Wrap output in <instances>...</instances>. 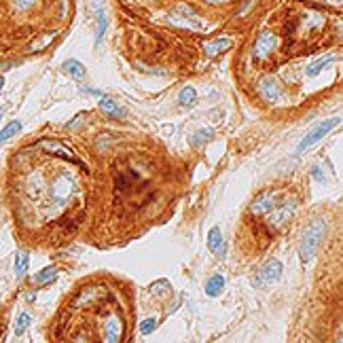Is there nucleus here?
<instances>
[{
    "mask_svg": "<svg viewBox=\"0 0 343 343\" xmlns=\"http://www.w3.org/2000/svg\"><path fill=\"white\" fill-rule=\"evenodd\" d=\"M332 64H335V57H332V55H324V57L316 59V62H311V64L305 68V74H307L309 78H314V76H318V74L322 72V70L330 68Z\"/></svg>",
    "mask_w": 343,
    "mask_h": 343,
    "instance_id": "9d476101",
    "label": "nucleus"
},
{
    "mask_svg": "<svg viewBox=\"0 0 343 343\" xmlns=\"http://www.w3.org/2000/svg\"><path fill=\"white\" fill-rule=\"evenodd\" d=\"M282 278V263L280 261H269L267 265L261 267V271L256 274V282L259 284H274Z\"/></svg>",
    "mask_w": 343,
    "mask_h": 343,
    "instance_id": "0eeeda50",
    "label": "nucleus"
},
{
    "mask_svg": "<svg viewBox=\"0 0 343 343\" xmlns=\"http://www.w3.org/2000/svg\"><path fill=\"white\" fill-rule=\"evenodd\" d=\"M212 138H214V129H199V132L191 138V144L193 146H204L206 142H210Z\"/></svg>",
    "mask_w": 343,
    "mask_h": 343,
    "instance_id": "6ab92c4d",
    "label": "nucleus"
},
{
    "mask_svg": "<svg viewBox=\"0 0 343 343\" xmlns=\"http://www.w3.org/2000/svg\"><path fill=\"white\" fill-rule=\"evenodd\" d=\"M100 106H102V110H104V113L106 115H110V117H117V119H125V110H121L115 102H113V100H110V98H102V104H100Z\"/></svg>",
    "mask_w": 343,
    "mask_h": 343,
    "instance_id": "dca6fc26",
    "label": "nucleus"
},
{
    "mask_svg": "<svg viewBox=\"0 0 343 343\" xmlns=\"http://www.w3.org/2000/svg\"><path fill=\"white\" fill-rule=\"evenodd\" d=\"M0 119H3V110H0Z\"/></svg>",
    "mask_w": 343,
    "mask_h": 343,
    "instance_id": "b1692460",
    "label": "nucleus"
},
{
    "mask_svg": "<svg viewBox=\"0 0 343 343\" xmlns=\"http://www.w3.org/2000/svg\"><path fill=\"white\" fill-rule=\"evenodd\" d=\"M28 326H30V314H22V316L17 318V324H15V335H24Z\"/></svg>",
    "mask_w": 343,
    "mask_h": 343,
    "instance_id": "412c9836",
    "label": "nucleus"
},
{
    "mask_svg": "<svg viewBox=\"0 0 343 343\" xmlns=\"http://www.w3.org/2000/svg\"><path fill=\"white\" fill-rule=\"evenodd\" d=\"M339 123H341V119H339V117H335V119H326L324 123H320L316 129H311V132H309V134H307V136H305V138L299 142L297 155H303L307 148H311L314 144H318L320 140H322V138H326V136H328V134H330L332 129H335Z\"/></svg>",
    "mask_w": 343,
    "mask_h": 343,
    "instance_id": "20e7f679",
    "label": "nucleus"
},
{
    "mask_svg": "<svg viewBox=\"0 0 343 343\" xmlns=\"http://www.w3.org/2000/svg\"><path fill=\"white\" fill-rule=\"evenodd\" d=\"M28 263H30V254H28V252L26 250L24 252H17V261H15V276L17 278H22L26 274Z\"/></svg>",
    "mask_w": 343,
    "mask_h": 343,
    "instance_id": "aec40b11",
    "label": "nucleus"
},
{
    "mask_svg": "<svg viewBox=\"0 0 343 343\" xmlns=\"http://www.w3.org/2000/svg\"><path fill=\"white\" fill-rule=\"evenodd\" d=\"M70 7L72 0H0V51L17 45L47 47Z\"/></svg>",
    "mask_w": 343,
    "mask_h": 343,
    "instance_id": "f257e3e1",
    "label": "nucleus"
},
{
    "mask_svg": "<svg viewBox=\"0 0 343 343\" xmlns=\"http://www.w3.org/2000/svg\"><path fill=\"white\" fill-rule=\"evenodd\" d=\"M280 47V36L274 32L271 28H265L261 30L254 45H252V62L254 64H265L269 62L271 57H274V53L278 51Z\"/></svg>",
    "mask_w": 343,
    "mask_h": 343,
    "instance_id": "f03ea898",
    "label": "nucleus"
},
{
    "mask_svg": "<svg viewBox=\"0 0 343 343\" xmlns=\"http://www.w3.org/2000/svg\"><path fill=\"white\" fill-rule=\"evenodd\" d=\"M96 17H98V30H96V45H100V43H102V38H104V32H106V28H108V19H106V13H104V9H102V7H98V13H96Z\"/></svg>",
    "mask_w": 343,
    "mask_h": 343,
    "instance_id": "f8f14e48",
    "label": "nucleus"
},
{
    "mask_svg": "<svg viewBox=\"0 0 343 343\" xmlns=\"http://www.w3.org/2000/svg\"><path fill=\"white\" fill-rule=\"evenodd\" d=\"M64 72H68L72 78H83L85 76V66L76 62V59H68V62H64Z\"/></svg>",
    "mask_w": 343,
    "mask_h": 343,
    "instance_id": "ddd939ff",
    "label": "nucleus"
},
{
    "mask_svg": "<svg viewBox=\"0 0 343 343\" xmlns=\"http://www.w3.org/2000/svg\"><path fill=\"white\" fill-rule=\"evenodd\" d=\"M324 229H326L324 220H316V223H311L307 227V231L303 233V239H301V246H299V256L305 265L311 263V259L316 256V250L320 246L322 235H324Z\"/></svg>",
    "mask_w": 343,
    "mask_h": 343,
    "instance_id": "7ed1b4c3",
    "label": "nucleus"
},
{
    "mask_svg": "<svg viewBox=\"0 0 343 343\" xmlns=\"http://www.w3.org/2000/svg\"><path fill=\"white\" fill-rule=\"evenodd\" d=\"M259 92H261V96H263L267 102H276V100L280 98V87H278V83L274 78H265V80H261V85H259Z\"/></svg>",
    "mask_w": 343,
    "mask_h": 343,
    "instance_id": "1a4fd4ad",
    "label": "nucleus"
},
{
    "mask_svg": "<svg viewBox=\"0 0 343 343\" xmlns=\"http://www.w3.org/2000/svg\"><path fill=\"white\" fill-rule=\"evenodd\" d=\"M195 102H197V92L193 87H185L183 92H180V96H178V104L183 108H191Z\"/></svg>",
    "mask_w": 343,
    "mask_h": 343,
    "instance_id": "2eb2a0df",
    "label": "nucleus"
},
{
    "mask_svg": "<svg viewBox=\"0 0 343 343\" xmlns=\"http://www.w3.org/2000/svg\"><path fill=\"white\" fill-rule=\"evenodd\" d=\"M98 3H100V0H98Z\"/></svg>",
    "mask_w": 343,
    "mask_h": 343,
    "instance_id": "393cba45",
    "label": "nucleus"
},
{
    "mask_svg": "<svg viewBox=\"0 0 343 343\" xmlns=\"http://www.w3.org/2000/svg\"><path fill=\"white\" fill-rule=\"evenodd\" d=\"M295 210H297V204H295V201H290V204L282 206V208H278V210L274 208V210H271V214L267 216V218H269V225L274 227V229H282V227H284L288 220L292 218Z\"/></svg>",
    "mask_w": 343,
    "mask_h": 343,
    "instance_id": "423d86ee",
    "label": "nucleus"
},
{
    "mask_svg": "<svg viewBox=\"0 0 343 343\" xmlns=\"http://www.w3.org/2000/svg\"><path fill=\"white\" fill-rule=\"evenodd\" d=\"M55 278H57V269L53 265H49L45 269H40L34 276V282H38V284H49V282H53Z\"/></svg>",
    "mask_w": 343,
    "mask_h": 343,
    "instance_id": "f3484780",
    "label": "nucleus"
},
{
    "mask_svg": "<svg viewBox=\"0 0 343 343\" xmlns=\"http://www.w3.org/2000/svg\"><path fill=\"white\" fill-rule=\"evenodd\" d=\"M223 288H225V278H223V276H214V278L208 280V284H206V295H208V297H218L220 292H223Z\"/></svg>",
    "mask_w": 343,
    "mask_h": 343,
    "instance_id": "9b49d317",
    "label": "nucleus"
},
{
    "mask_svg": "<svg viewBox=\"0 0 343 343\" xmlns=\"http://www.w3.org/2000/svg\"><path fill=\"white\" fill-rule=\"evenodd\" d=\"M155 326H157V322L150 318V320H144L142 324H140V332H144V335H150V332L155 330Z\"/></svg>",
    "mask_w": 343,
    "mask_h": 343,
    "instance_id": "4be33fe9",
    "label": "nucleus"
},
{
    "mask_svg": "<svg viewBox=\"0 0 343 343\" xmlns=\"http://www.w3.org/2000/svg\"><path fill=\"white\" fill-rule=\"evenodd\" d=\"M276 204H278V195L276 193H265V195H261V197H256L254 201H252L250 214L254 218H267L271 214V210L276 208Z\"/></svg>",
    "mask_w": 343,
    "mask_h": 343,
    "instance_id": "39448f33",
    "label": "nucleus"
},
{
    "mask_svg": "<svg viewBox=\"0 0 343 343\" xmlns=\"http://www.w3.org/2000/svg\"><path fill=\"white\" fill-rule=\"evenodd\" d=\"M19 129H22V123H19V121H11L9 125H5V129L0 132V144H5L7 140H11L19 132Z\"/></svg>",
    "mask_w": 343,
    "mask_h": 343,
    "instance_id": "a211bd4d",
    "label": "nucleus"
},
{
    "mask_svg": "<svg viewBox=\"0 0 343 343\" xmlns=\"http://www.w3.org/2000/svg\"><path fill=\"white\" fill-rule=\"evenodd\" d=\"M208 248L212 252H223V233H220L218 227H214L208 233Z\"/></svg>",
    "mask_w": 343,
    "mask_h": 343,
    "instance_id": "4468645a",
    "label": "nucleus"
},
{
    "mask_svg": "<svg viewBox=\"0 0 343 343\" xmlns=\"http://www.w3.org/2000/svg\"><path fill=\"white\" fill-rule=\"evenodd\" d=\"M231 45H233V40L227 38V36H223V38H214L212 43L206 45V53H208L210 57H216V55H220V53L229 51Z\"/></svg>",
    "mask_w": 343,
    "mask_h": 343,
    "instance_id": "6e6552de",
    "label": "nucleus"
},
{
    "mask_svg": "<svg viewBox=\"0 0 343 343\" xmlns=\"http://www.w3.org/2000/svg\"><path fill=\"white\" fill-rule=\"evenodd\" d=\"M3 85H5V78L0 76V92H3Z\"/></svg>",
    "mask_w": 343,
    "mask_h": 343,
    "instance_id": "5701e85b",
    "label": "nucleus"
}]
</instances>
